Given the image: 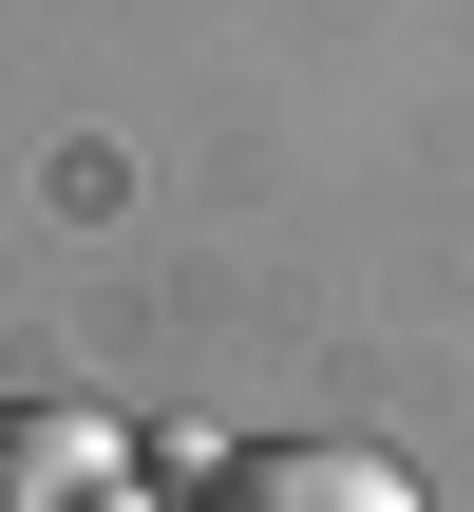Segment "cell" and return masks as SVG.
Masks as SVG:
<instances>
[{"label": "cell", "instance_id": "obj_1", "mask_svg": "<svg viewBox=\"0 0 474 512\" xmlns=\"http://www.w3.org/2000/svg\"><path fill=\"white\" fill-rule=\"evenodd\" d=\"M190 512H418V475L361 456V437H247V456H209Z\"/></svg>", "mask_w": 474, "mask_h": 512}, {"label": "cell", "instance_id": "obj_2", "mask_svg": "<svg viewBox=\"0 0 474 512\" xmlns=\"http://www.w3.org/2000/svg\"><path fill=\"white\" fill-rule=\"evenodd\" d=\"M0 512H152V494H133L114 418H76V399H0Z\"/></svg>", "mask_w": 474, "mask_h": 512}]
</instances>
